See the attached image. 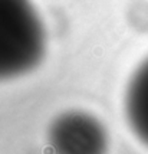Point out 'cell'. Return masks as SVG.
I'll return each instance as SVG.
<instances>
[{
    "instance_id": "cell-1",
    "label": "cell",
    "mask_w": 148,
    "mask_h": 154,
    "mask_svg": "<svg viewBox=\"0 0 148 154\" xmlns=\"http://www.w3.org/2000/svg\"><path fill=\"white\" fill-rule=\"evenodd\" d=\"M43 54V30L22 2H0V78L33 68Z\"/></svg>"
},
{
    "instance_id": "cell-2",
    "label": "cell",
    "mask_w": 148,
    "mask_h": 154,
    "mask_svg": "<svg viewBox=\"0 0 148 154\" xmlns=\"http://www.w3.org/2000/svg\"><path fill=\"white\" fill-rule=\"evenodd\" d=\"M50 141L56 154H105L107 137L98 121L85 114H65L55 121Z\"/></svg>"
},
{
    "instance_id": "cell-3",
    "label": "cell",
    "mask_w": 148,
    "mask_h": 154,
    "mask_svg": "<svg viewBox=\"0 0 148 154\" xmlns=\"http://www.w3.org/2000/svg\"><path fill=\"white\" fill-rule=\"evenodd\" d=\"M125 107L132 131L148 146V59L138 68L129 82Z\"/></svg>"
}]
</instances>
